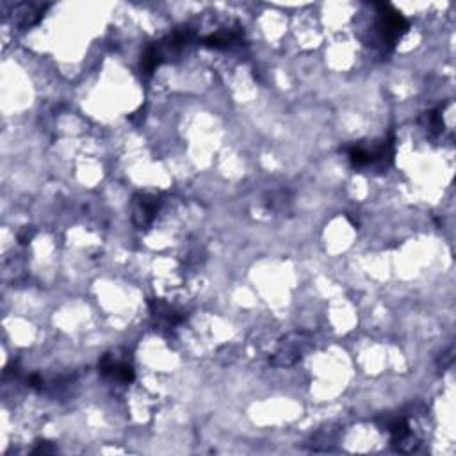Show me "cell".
I'll return each instance as SVG.
<instances>
[{
	"label": "cell",
	"instance_id": "277c9868",
	"mask_svg": "<svg viewBox=\"0 0 456 456\" xmlns=\"http://www.w3.org/2000/svg\"><path fill=\"white\" fill-rule=\"evenodd\" d=\"M99 369L102 376L111 378L120 383H130L134 381V367L128 364L127 358L118 357V353H107L100 358Z\"/></svg>",
	"mask_w": 456,
	"mask_h": 456
},
{
	"label": "cell",
	"instance_id": "7a4b0ae2",
	"mask_svg": "<svg viewBox=\"0 0 456 456\" xmlns=\"http://www.w3.org/2000/svg\"><path fill=\"white\" fill-rule=\"evenodd\" d=\"M346 154L350 162L358 170L364 168H374V170H387L390 166L394 157V141L383 140L376 144L355 143L346 148Z\"/></svg>",
	"mask_w": 456,
	"mask_h": 456
},
{
	"label": "cell",
	"instance_id": "3957f363",
	"mask_svg": "<svg viewBox=\"0 0 456 456\" xmlns=\"http://www.w3.org/2000/svg\"><path fill=\"white\" fill-rule=\"evenodd\" d=\"M307 344V333H290L271 355V364L278 367H289L302 358L303 347Z\"/></svg>",
	"mask_w": 456,
	"mask_h": 456
},
{
	"label": "cell",
	"instance_id": "9c48e42d",
	"mask_svg": "<svg viewBox=\"0 0 456 456\" xmlns=\"http://www.w3.org/2000/svg\"><path fill=\"white\" fill-rule=\"evenodd\" d=\"M421 123L424 125V128H426L430 134H433V136H438V134L442 133V128H444L440 111H430V113H426L421 118Z\"/></svg>",
	"mask_w": 456,
	"mask_h": 456
},
{
	"label": "cell",
	"instance_id": "8fae6325",
	"mask_svg": "<svg viewBox=\"0 0 456 456\" xmlns=\"http://www.w3.org/2000/svg\"><path fill=\"white\" fill-rule=\"evenodd\" d=\"M35 452H54V448H50V445L47 444H42L39 448L35 449Z\"/></svg>",
	"mask_w": 456,
	"mask_h": 456
},
{
	"label": "cell",
	"instance_id": "ba28073f",
	"mask_svg": "<svg viewBox=\"0 0 456 456\" xmlns=\"http://www.w3.org/2000/svg\"><path fill=\"white\" fill-rule=\"evenodd\" d=\"M242 32L241 29H223L218 30V32H212V35L205 36L204 45L211 47V49H228L230 45L238 43L241 39Z\"/></svg>",
	"mask_w": 456,
	"mask_h": 456
},
{
	"label": "cell",
	"instance_id": "8992f818",
	"mask_svg": "<svg viewBox=\"0 0 456 456\" xmlns=\"http://www.w3.org/2000/svg\"><path fill=\"white\" fill-rule=\"evenodd\" d=\"M148 305H150L152 316H154L157 321H161V323L168 324V326H175V324L182 323V321L185 319L184 312L175 309V307L170 305V303L162 302V300H150Z\"/></svg>",
	"mask_w": 456,
	"mask_h": 456
},
{
	"label": "cell",
	"instance_id": "52a82bcc",
	"mask_svg": "<svg viewBox=\"0 0 456 456\" xmlns=\"http://www.w3.org/2000/svg\"><path fill=\"white\" fill-rule=\"evenodd\" d=\"M47 8H49V6L20 4L16 6L13 15H16V23H18L20 27H23V29H27V27H32L35 23H38L39 20H42L43 13H45Z\"/></svg>",
	"mask_w": 456,
	"mask_h": 456
},
{
	"label": "cell",
	"instance_id": "30bf717a",
	"mask_svg": "<svg viewBox=\"0 0 456 456\" xmlns=\"http://www.w3.org/2000/svg\"><path fill=\"white\" fill-rule=\"evenodd\" d=\"M35 238V228H23L22 232H20L18 239L22 245H27V242H30V239Z\"/></svg>",
	"mask_w": 456,
	"mask_h": 456
},
{
	"label": "cell",
	"instance_id": "5b68a950",
	"mask_svg": "<svg viewBox=\"0 0 456 456\" xmlns=\"http://www.w3.org/2000/svg\"><path fill=\"white\" fill-rule=\"evenodd\" d=\"M159 207H161V198L152 192H140L134 197L133 202V221L137 226H148L154 221L155 214H157Z\"/></svg>",
	"mask_w": 456,
	"mask_h": 456
},
{
	"label": "cell",
	"instance_id": "6da1fadb",
	"mask_svg": "<svg viewBox=\"0 0 456 456\" xmlns=\"http://www.w3.org/2000/svg\"><path fill=\"white\" fill-rule=\"evenodd\" d=\"M376 22H374V38L383 50H393L394 45L403 38L408 30V22L400 11L388 4H376Z\"/></svg>",
	"mask_w": 456,
	"mask_h": 456
}]
</instances>
